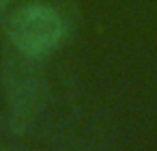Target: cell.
Listing matches in <instances>:
<instances>
[{
	"label": "cell",
	"mask_w": 157,
	"mask_h": 151,
	"mask_svg": "<svg viewBox=\"0 0 157 151\" xmlns=\"http://www.w3.org/2000/svg\"><path fill=\"white\" fill-rule=\"evenodd\" d=\"M9 35L17 52L39 58L60 46L65 37V22L45 5H30L13 18Z\"/></svg>",
	"instance_id": "cell-1"
},
{
	"label": "cell",
	"mask_w": 157,
	"mask_h": 151,
	"mask_svg": "<svg viewBox=\"0 0 157 151\" xmlns=\"http://www.w3.org/2000/svg\"><path fill=\"white\" fill-rule=\"evenodd\" d=\"M37 58L17 52L7 63V91L17 119L28 121L41 104V74L35 65Z\"/></svg>",
	"instance_id": "cell-2"
}]
</instances>
